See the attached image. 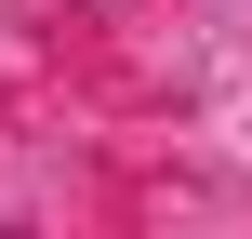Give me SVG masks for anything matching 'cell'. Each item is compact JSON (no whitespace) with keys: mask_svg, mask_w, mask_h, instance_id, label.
<instances>
[]
</instances>
